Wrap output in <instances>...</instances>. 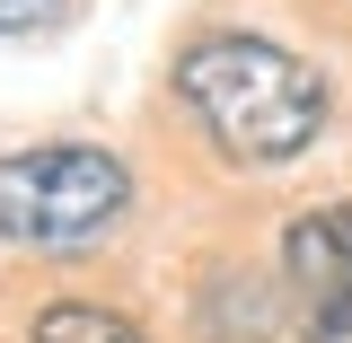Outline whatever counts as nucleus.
<instances>
[{
    "mask_svg": "<svg viewBox=\"0 0 352 343\" xmlns=\"http://www.w3.org/2000/svg\"><path fill=\"white\" fill-rule=\"evenodd\" d=\"M53 18H71V0H0V36H36Z\"/></svg>",
    "mask_w": 352,
    "mask_h": 343,
    "instance_id": "nucleus-5",
    "label": "nucleus"
},
{
    "mask_svg": "<svg viewBox=\"0 0 352 343\" xmlns=\"http://www.w3.org/2000/svg\"><path fill=\"white\" fill-rule=\"evenodd\" d=\"M27 343H150V335L132 317H115V308H97V300H53Z\"/></svg>",
    "mask_w": 352,
    "mask_h": 343,
    "instance_id": "nucleus-4",
    "label": "nucleus"
},
{
    "mask_svg": "<svg viewBox=\"0 0 352 343\" xmlns=\"http://www.w3.org/2000/svg\"><path fill=\"white\" fill-rule=\"evenodd\" d=\"M132 212V176L97 141H36L0 159V238L27 256H97Z\"/></svg>",
    "mask_w": 352,
    "mask_h": 343,
    "instance_id": "nucleus-2",
    "label": "nucleus"
},
{
    "mask_svg": "<svg viewBox=\"0 0 352 343\" xmlns=\"http://www.w3.org/2000/svg\"><path fill=\"white\" fill-rule=\"evenodd\" d=\"M282 282L300 300V326L317 343L352 335V194L326 212H300L282 229Z\"/></svg>",
    "mask_w": 352,
    "mask_h": 343,
    "instance_id": "nucleus-3",
    "label": "nucleus"
},
{
    "mask_svg": "<svg viewBox=\"0 0 352 343\" xmlns=\"http://www.w3.org/2000/svg\"><path fill=\"white\" fill-rule=\"evenodd\" d=\"M176 97L212 132V150L238 159V168H291L326 132V80L300 53L238 36V27H212L176 53Z\"/></svg>",
    "mask_w": 352,
    "mask_h": 343,
    "instance_id": "nucleus-1",
    "label": "nucleus"
}]
</instances>
